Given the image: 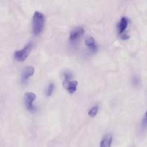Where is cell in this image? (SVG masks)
I'll return each mask as SVG.
<instances>
[{
    "label": "cell",
    "instance_id": "6da1fadb",
    "mask_svg": "<svg viewBox=\"0 0 147 147\" xmlns=\"http://www.w3.org/2000/svg\"><path fill=\"white\" fill-rule=\"evenodd\" d=\"M45 24V16L40 11H35L33 17V32L35 36L40 35Z\"/></svg>",
    "mask_w": 147,
    "mask_h": 147
},
{
    "label": "cell",
    "instance_id": "7a4b0ae2",
    "mask_svg": "<svg viewBox=\"0 0 147 147\" xmlns=\"http://www.w3.org/2000/svg\"><path fill=\"white\" fill-rule=\"evenodd\" d=\"M33 44L32 42L27 43L25 45L22 49L20 50H17L14 53V57L17 61L24 62L27 58L28 55H30V52L33 50Z\"/></svg>",
    "mask_w": 147,
    "mask_h": 147
},
{
    "label": "cell",
    "instance_id": "3957f363",
    "mask_svg": "<svg viewBox=\"0 0 147 147\" xmlns=\"http://www.w3.org/2000/svg\"><path fill=\"white\" fill-rule=\"evenodd\" d=\"M36 95L31 92H27L24 94V103L27 111L30 112H35L36 111V107L33 106V103L36 99Z\"/></svg>",
    "mask_w": 147,
    "mask_h": 147
},
{
    "label": "cell",
    "instance_id": "277c9868",
    "mask_svg": "<svg viewBox=\"0 0 147 147\" xmlns=\"http://www.w3.org/2000/svg\"><path fill=\"white\" fill-rule=\"evenodd\" d=\"M84 34V30L82 27H77L76 28L73 29L71 32H70V35H69V40L71 42H76L81 37L83 36Z\"/></svg>",
    "mask_w": 147,
    "mask_h": 147
},
{
    "label": "cell",
    "instance_id": "5b68a950",
    "mask_svg": "<svg viewBox=\"0 0 147 147\" xmlns=\"http://www.w3.org/2000/svg\"><path fill=\"white\" fill-rule=\"evenodd\" d=\"M128 23H129V21H128V19L126 17H121L119 23L118 24V27H117L118 34H119V35H120V37L124 35V34H125V32L126 29L128 28Z\"/></svg>",
    "mask_w": 147,
    "mask_h": 147
},
{
    "label": "cell",
    "instance_id": "8992f818",
    "mask_svg": "<svg viewBox=\"0 0 147 147\" xmlns=\"http://www.w3.org/2000/svg\"><path fill=\"white\" fill-rule=\"evenodd\" d=\"M34 73H35V69L33 66H27V67H24L22 73V77H21L22 83H27V80H29V78L34 75Z\"/></svg>",
    "mask_w": 147,
    "mask_h": 147
},
{
    "label": "cell",
    "instance_id": "52a82bcc",
    "mask_svg": "<svg viewBox=\"0 0 147 147\" xmlns=\"http://www.w3.org/2000/svg\"><path fill=\"white\" fill-rule=\"evenodd\" d=\"M85 45L92 53H96L97 51V45L95 39L92 37H86V40H85Z\"/></svg>",
    "mask_w": 147,
    "mask_h": 147
},
{
    "label": "cell",
    "instance_id": "ba28073f",
    "mask_svg": "<svg viewBox=\"0 0 147 147\" xmlns=\"http://www.w3.org/2000/svg\"><path fill=\"white\" fill-rule=\"evenodd\" d=\"M78 82L76 80H71V81L68 82L66 83H63V86L64 88L69 92L70 94H73L75 93L76 90V88H77Z\"/></svg>",
    "mask_w": 147,
    "mask_h": 147
},
{
    "label": "cell",
    "instance_id": "9c48e42d",
    "mask_svg": "<svg viewBox=\"0 0 147 147\" xmlns=\"http://www.w3.org/2000/svg\"><path fill=\"white\" fill-rule=\"evenodd\" d=\"M112 142V136L110 134H106L100 142L99 147H111Z\"/></svg>",
    "mask_w": 147,
    "mask_h": 147
},
{
    "label": "cell",
    "instance_id": "30bf717a",
    "mask_svg": "<svg viewBox=\"0 0 147 147\" xmlns=\"http://www.w3.org/2000/svg\"><path fill=\"white\" fill-rule=\"evenodd\" d=\"M54 88H55V86L53 83H50V84L48 86L47 88H46V94L47 97H50V96L53 94Z\"/></svg>",
    "mask_w": 147,
    "mask_h": 147
},
{
    "label": "cell",
    "instance_id": "8fae6325",
    "mask_svg": "<svg viewBox=\"0 0 147 147\" xmlns=\"http://www.w3.org/2000/svg\"><path fill=\"white\" fill-rule=\"evenodd\" d=\"M98 110H99V106H98V105H96V106H93L92 109H89V112H88V115H89L90 117H95L97 115V113Z\"/></svg>",
    "mask_w": 147,
    "mask_h": 147
},
{
    "label": "cell",
    "instance_id": "7c38bea8",
    "mask_svg": "<svg viewBox=\"0 0 147 147\" xmlns=\"http://www.w3.org/2000/svg\"><path fill=\"white\" fill-rule=\"evenodd\" d=\"M142 127L144 129H147V111L146 112L145 115L142 119Z\"/></svg>",
    "mask_w": 147,
    "mask_h": 147
}]
</instances>
